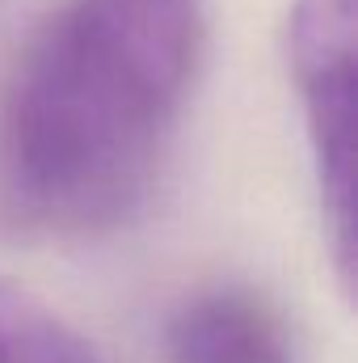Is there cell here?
<instances>
[{
    "label": "cell",
    "mask_w": 358,
    "mask_h": 363,
    "mask_svg": "<svg viewBox=\"0 0 358 363\" xmlns=\"http://www.w3.org/2000/svg\"><path fill=\"white\" fill-rule=\"evenodd\" d=\"M207 47L202 0H64L4 93L17 203L59 233L131 220L161 169Z\"/></svg>",
    "instance_id": "cell-1"
},
{
    "label": "cell",
    "mask_w": 358,
    "mask_h": 363,
    "mask_svg": "<svg viewBox=\"0 0 358 363\" xmlns=\"http://www.w3.org/2000/svg\"><path fill=\"white\" fill-rule=\"evenodd\" d=\"M291 68L342 287L354 279V0H295Z\"/></svg>",
    "instance_id": "cell-2"
},
{
    "label": "cell",
    "mask_w": 358,
    "mask_h": 363,
    "mask_svg": "<svg viewBox=\"0 0 358 363\" xmlns=\"http://www.w3.org/2000/svg\"><path fill=\"white\" fill-rule=\"evenodd\" d=\"M169 363H291L282 321L249 291H207L169 321Z\"/></svg>",
    "instance_id": "cell-3"
},
{
    "label": "cell",
    "mask_w": 358,
    "mask_h": 363,
    "mask_svg": "<svg viewBox=\"0 0 358 363\" xmlns=\"http://www.w3.org/2000/svg\"><path fill=\"white\" fill-rule=\"evenodd\" d=\"M0 363H105L59 313L0 279Z\"/></svg>",
    "instance_id": "cell-4"
}]
</instances>
